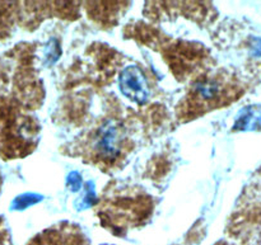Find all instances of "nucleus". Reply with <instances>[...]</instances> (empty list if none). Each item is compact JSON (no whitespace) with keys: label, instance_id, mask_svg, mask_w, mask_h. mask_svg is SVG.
Listing matches in <instances>:
<instances>
[{"label":"nucleus","instance_id":"4","mask_svg":"<svg viewBox=\"0 0 261 245\" xmlns=\"http://www.w3.org/2000/svg\"><path fill=\"white\" fill-rule=\"evenodd\" d=\"M97 150L102 158L116 159L120 155V132L114 125H106L99 131Z\"/></svg>","mask_w":261,"mask_h":245},{"label":"nucleus","instance_id":"2","mask_svg":"<svg viewBox=\"0 0 261 245\" xmlns=\"http://www.w3.org/2000/svg\"><path fill=\"white\" fill-rule=\"evenodd\" d=\"M222 96H228L227 85L218 79H205L194 84L191 97L196 106H216L222 101Z\"/></svg>","mask_w":261,"mask_h":245},{"label":"nucleus","instance_id":"3","mask_svg":"<svg viewBox=\"0 0 261 245\" xmlns=\"http://www.w3.org/2000/svg\"><path fill=\"white\" fill-rule=\"evenodd\" d=\"M32 245H84V238L79 230L66 226L45 231L33 240Z\"/></svg>","mask_w":261,"mask_h":245},{"label":"nucleus","instance_id":"1","mask_svg":"<svg viewBox=\"0 0 261 245\" xmlns=\"http://www.w3.org/2000/svg\"><path fill=\"white\" fill-rule=\"evenodd\" d=\"M120 90L126 98L137 103H144L149 97L147 81L138 66H127L119 79Z\"/></svg>","mask_w":261,"mask_h":245},{"label":"nucleus","instance_id":"5","mask_svg":"<svg viewBox=\"0 0 261 245\" xmlns=\"http://www.w3.org/2000/svg\"><path fill=\"white\" fill-rule=\"evenodd\" d=\"M40 200V198H33L32 195L30 196H20V197H18L17 200L14 201V203H13V208H24V207H28L30 205H32V203L37 202V201Z\"/></svg>","mask_w":261,"mask_h":245}]
</instances>
